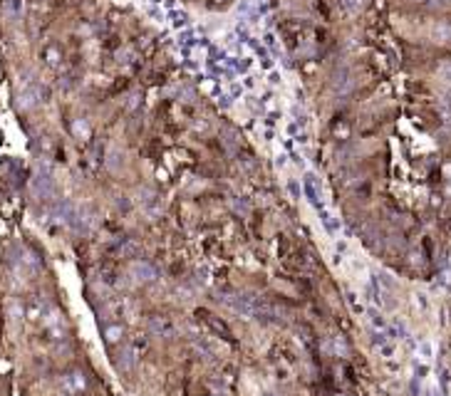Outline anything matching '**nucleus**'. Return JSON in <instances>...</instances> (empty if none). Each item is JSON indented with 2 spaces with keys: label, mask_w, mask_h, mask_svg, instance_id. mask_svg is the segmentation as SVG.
<instances>
[{
  "label": "nucleus",
  "mask_w": 451,
  "mask_h": 396,
  "mask_svg": "<svg viewBox=\"0 0 451 396\" xmlns=\"http://www.w3.org/2000/svg\"><path fill=\"white\" fill-rule=\"evenodd\" d=\"M42 102V87H40V82L37 80H25L23 85H20V90H18V104L23 107V109H32V107H37Z\"/></svg>",
  "instance_id": "obj_1"
},
{
  "label": "nucleus",
  "mask_w": 451,
  "mask_h": 396,
  "mask_svg": "<svg viewBox=\"0 0 451 396\" xmlns=\"http://www.w3.org/2000/svg\"><path fill=\"white\" fill-rule=\"evenodd\" d=\"M32 191H35L37 196H42V198H50V196L55 193L52 171H50L45 164H40V166H37V174H35V179H32Z\"/></svg>",
  "instance_id": "obj_2"
},
{
  "label": "nucleus",
  "mask_w": 451,
  "mask_h": 396,
  "mask_svg": "<svg viewBox=\"0 0 451 396\" xmlns=\"http://www.w3.org/2000/svg\"><path fill=\"white\" fill-rule=\"evenodd\" d=\"M132 275L139 282H156L159 280V270L151 263H147V260H134L132 263Z\"/></svg>",
  "instance_id": "obj_3"
},
{
  "label": "nucleus",
  "mask_w": 451,
  "mask_h": 396,
  "mask_svg": "<svg viewBox=\"0 0 451 396\" xmlns=\"http://www.w3.org/2000/svg\"><path fill=\"white\" fill-rule=\"evenodd\" d=\"M429 37L439 45H451V23L446 20H436L431 28H429Z\"/></svg>",
  "instance_id": "obj_4"
},
{
  "label": "nucleus",
  "mask_w": 451,
  "mask_h": 396,
  "mask_svg": "<svg viewBox=\"0 0 451 396\" xmlns=\"http://www.w3.org/2000/svg\"><path fill=\"white\" fill-rule=\"evenodd\" d=\"M85 386H87V381H85V376H82L80 371L67 374V376H65V381H62V389H65V394H67V396L82 394V391H85Z\"/></svg>",
  "instance_id": "obj_5"
},
{
  "label": "nucleus",
  "mask_w": 451,
  "mask_h": 396,
  "mask_svg": "<svg viewBox=\"0 0 451 396\" xmlns=\"http://www.w3.org/2000/svg\"><path fill=\"white\" fill-rule=\"evenodd\" d=\"M302 193H305V198L320 211L323 208V201H320V191H317V181H315V176H305V181H302Z\"/></svg>",
  "instance_id": "obj_6"
},
{
  "label": "nucleus",
  "mask_w": 451,
  "mask_h": 396,
  "mask_svg": "<svg viewBox=\"0 0 451 396\" xmlns=\"http://www.w3.org/2000/svg\"><path fill=\"white\" fill-rule=\"evenodd\" d=\"M201 317H204V322L209 325V327H211V330H213V332H216V335H221V337H223V339H228V342L233 339V335H231V330L226 327V322H221V320H218V317H213L211 312H201Z\"/></svg>",
  "instance_id": "obj_7"
},
{
  "label": "nucleus",
  "mask_w": 451,
  "mask_h": 396,
  "mask_svg": "<svg viewBox=\"0 0 451 396\" xmlns=\"http://www.w3.org/2000/svg\"><path fill=\"white\" fill-rule=\"evenodd\" d=\"M119 357H121V359L117 362V366H119V369H132L134 362H137V349H134V347H129V349H124V352H121Z\"/></svg>",
  "instance_id": "obj_8"
},
{
  "label": "nucleus",
  "mask_w": 451,
  "mask_h": 396,
  "mask_svg": "<svg viewBox=\"0 0 451 396\" xmlns=\"http://www.w3.org/2000/svg\"><path fill=\"white\" fill-rule=\"evenodd\" d=\"M169 15H171L174 28H179V30H186V28H188V13H186V10H171Z\"/></svg>",
  "instance_id": "obj_9"
},
{
  "label": "nucleus",
  "mask_w": 451,
  "mask_h": 396,
  "mask_svg": "<svg viewBox=\"0 0 451 396\" xmlns=\"http://www.w3.org/2000/svg\"><path fill=\"white\" fill-rule=\"evenodd\" d=\"M320 218H323V223H325V228L330 230L332 235H335V233L340 230V223H337V220H335V218H332V215L328 213V208H325V206L320 208Z\"/></svg>",
  "instance_id": "obj_10"
},
{
  "label": "nucleus",
  "mask_w": 451,
  "mask_h": 396,
  "mask_svg": "<svg viewBox=\"0 0 451 396\" xmlns=\"http://www.w3.org/2000/svg\"><path fill=\"white\" fill-rule=\"evenodd\" d=\"M369 322H372L374 330H382V332L387 330V322H384V317H382L377 309H369Z\"/></svg>",
  "instance_id": "obj_11"
},
{
  "label": "nucleus",
  "mask_w": 451,
  "mask_h": 396,
  "mask_svg": "<svg viewBox=\"0 0 451 396\" xmlns=\"http://www.w3.org/2000/svg\"><path fill=\"white\" fill-rule=\"evenodd\" d=\"M20 10H23V0H5V13L10 18H18Z\"/></svg>",
  "instance_id": "obj_12"
},
{
  "label": "nucleus",
  "mask_w": 451,
  "mask_h": 396,
  "mask_svg": "<svg viewBox=\"0 0 451 396\" xmlns=\"http://www.w3.org/2000/svg\"><path fill=\"white\" fill-rule=\"evenodd\" d=\"M419 354H421V359H431L434 349H431V344H429V342H421V344H419Z\"/></svg>",
  "instance_id": "obj_13"
},
{
  "label": "nucleus",
  "mask_w": 451,
  "mask_h": 396,
  "mask_svg": "<svg viewBox=\"0 0 451 396\" xmlns=\"http://www.w3.org/2000/svg\"><path fill=\"white\" fill-rule=\"evenodd\" d=\"M121 337V327H107V342H117Z\"/></svg>",
  "instance_id": "obj_14"
},
{
  "label": "nucleus",
  "mask_w": 451,
  "mask_h": 396,
  "mask_svg": "<svg viewBox=\"0 0 451 396\" xmlns=\"http://www.w3.org/2000/svg\"><path fill=\"white\" fill-rule=\"evenodd\" d=\"M236 35L241 37V42H250V37H248V28H245V23H238V28H236Z\"/></svg>",
  "instance_id": "obj_15"
},
{
  "label": "nucleus",
  "mask_w": 451,
  "mask_h": 396,
  "mask_svg": "<svg viewBox=\"0 0 451 396\" xmlns=\"http://www.w3.org/2000/svg\"><path fill=\"white\" fill-rule=\"evenodd\" d=\"M149 15H151V18H154V20H159V23L164 20V13H161V10H159L156 5H151V8H149Z\"/></svg>",
  "instance_id": "obj_16"
},
{
  "label": "nucleus",
  "mask_w": 451,
  "mask_h": 396,
  "mask_svg": "<svg viewBox=\"0 0 451 396\" xmlns=\"http://www.w3.org/2000/svg\"><path fill=\"white\" fill-rule=\"evenodd\" d=\"M288 188H290V193H293V198H300V186H298V183L293 181V179L288 181Z\"/></svg>",
  "instance_id": "obj_17"
},
{
  "label": "nucleus",
  "mask_w": 451,
  "mask_h": 396,
  "mask_svg": "<svg viewBox=\"0 0 451 396\" xmlns=\"http://www.w3.org/2000/svg\"><path fill=\"white\" fill-rule=\"evenodd\" d=\"M441 77L451 85V64H444V67H441Z\"/></svg>",
  "instance_id": "obj_18"
},
{
  "label": "nucleus",
  "mask_w": 451,
  "mask_h": 396,
  "mask_svg": "<svg viewBox=\"0 0 451 396\" xmlns=\"http://www.w3.org/2000/svg\"><path fill=\"white\" fill-rule=\"evenodd\" d=\"M75 131H77V134H87V124H85V122H75Z\"/></svg>",
  "instance_id": "obj_19"
},
{
  "label": "nucleus",
  "mask_w": 451,
  "mask_h": 396,
  "mask_svg": "<svg viewBox=\"0 0 451 396\" xmlns=\"http://www.w3.org/2000/svg\"><path fill=\"white\" fill-rule=\"evenodd\" d=\"M271 85H280V74L278 72H271Z\"/></svg>",
  "instance_id": "obj_20"
},
{
  "label": "nucleus",
  "mask_w": 451,
  "mask_h": 396,
  "mask_svg": "<svg viewBox=\"0 0 451 396\" xmlns=\"http://www.w3.org/2000/svg\"><path fill=\"white\" fill-rule=\"evenodd\" d=\"M245 87H248V90H253V87H255V82H253V77H245Z\"/></svg>",
  "instance_id": "obj_21"
},
{
  "label": "nucleus",
  "mask_w": 451,
  "mask_h": 396,
  "mask_svg": "<svg viewBox=\"0 0 451 396\" xmlns=\"http://www.w3.org/2000/svg\"><path fill=\"white\" fill-rule=\"evenodd\" d=\"M288 131H290V134H298V124L293 122V124H290V126H288Z\"/></svg>",
  "instance_id": "obj_22"
},
{
  "label": "nucleus",
  "mask_w": 451,
  "mask_h": 396,
  "mask_svg": "<svg viewBox=\"0 0 451 396\" xmlns=\"http://www.w3.org/2000/svg\"><path fill=\"white\" fill-rule=\"evenodd\" d=\"M444 102H446V104H449V107H451V90L446 92V94H444Z\"/></svg>",
  "instance_id": "obj_23"
},
{
  "label": "nucleus",
  "mask_w": 451,
  "mask_h": 396,
  "mask_svg": "<svg viewBox=\"0 0 451 396\" xmlns=\"http://www.w3.org/2000/svg\"><path fill=\"white\" fill-rule=\"evenodd\" d=\"M151 3H154V5H161V3H164V0H151Z\"/></svg>",
  "instance_id": "obj_24"
},
{
  "label": "nucleus",
  "mask_w": 451,
  "mask_h": 396,
  "mask_svg": "<svg viewBox=\"0 0 451 396\" xmlns=\"http://www.w3.org/2000/svg\"><path fill=\"white\" fill-rule=\"evenodd\" d=\"M266 396H275V394H266Z\"/></svg>",
  "instance_id": "obj_25"
},
{
  "label": "nucleus",
  "mask_w": 451,
  "mask_h": 396,
  "mask_svg": "<svg viewBox=\"0 0 451 396\" xmlns=\"http://www.w3.org/2000/svg\"><path fill=\"white\" fill-rule=\"evenodd\" d=\"M255 3H263V0H255Z\"/></svg>",
  "instance_id": "obj_26"
}]
</instances>
